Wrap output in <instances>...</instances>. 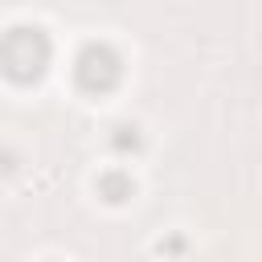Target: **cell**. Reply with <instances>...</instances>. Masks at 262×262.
Segmentation results:
<instances>
[{"label": "cell", "instance_id": "obj_3", "mask_svg": "<svg viewBox=\"0 0 262 262\" xmlns=\"http://www.w3.org/2000/svg\"><path fill=\"white\" fill-rule=\"evenodd\" d=\"M98 196L111 201V205L131 201V196H135V180H131V172H123V168H106V172H98Z\"/></svg>", "mask_w": 262, "mask_h": 262}, {"label": "cell", "instance_id": "obj_4", "mask_svg": "<svg viewBox=\"0 0 262 262\" xmlns=\"http://www.w3.org/2000/svg\"><path fill=\"white\" fill-rule=\"evenodd\" d=\"M106 143H111L115 156H135V151L143 147V131H139L135 123H115L111 135H106Z\"/></svg>", "mask_w": 262, "mask_h": 262}, {"label": "cell", "instance_id": "obj_2", "mask_svg": "<svg viewBox=\"0 0 262 262\" xmlns=\"http://www.w3.org/2000/svg\"><path fill=\"white\" fill-rule=\"evenodd\" d=\"M74 82L82 94H111L123 82V53L111 41H86L74 57Z\"/></svg>", "mask_w": 262, "mask_h": 262}, {"label": "cell", "instance_id": "obj_1", "mask_svg": "<svg viewBox=\"0 0 262 262\" xmlns=\"http://www.w3.org/2000/svg\"><path fill=\"white\" fill-rule=\"evenodd\" d=\"M53 61V41L41 25H12L0 33V74L16 86H33L45 78Z\"/></svg>", "mask_w": 262, "mask_h": 262}]
</instances>
